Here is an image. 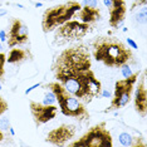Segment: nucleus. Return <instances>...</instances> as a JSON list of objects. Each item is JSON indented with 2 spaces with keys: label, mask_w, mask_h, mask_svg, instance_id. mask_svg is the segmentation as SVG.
I'll use <instances>...</instances> for the list:
<instances>
[{
  "label": "nucleus",
  "mask_w": 147,
  "mask_h": 147,
  "mask_svg": "<svg viewBox=\"0 0 147 147\" xmlns=\"http://www.w3.org/2000/svg\"><path fill=\"white\" fill-rule=\"evenodd\" d=\"M57 82L84 105L99 97L102 84L92 71L91 53L86 45H73L62 51L53 63Z\"/></svg>",
  "instance_id": "f257e3e1"
},
{
  "label": "nucleus",
  "mask_w": 147,
  "mask_h": 147,
  "mask_svg": "<svg viewBox=\"0 0 147 147\" xmlns=\"http://www.w3.org/2000/svg\"><path fill=\"white\" fill-rule=\"evenodd\" d=\"M92 55L97 62L103 63L108 68H121L135 63L132 49L121 39L109 34L97 36L92 42Z\"/></svg>",
  "instance_id": "f03ea898"
},
{
  "label": "nucleus",
  "mask_w": 147,
  "mask_h": 147,
  "mask_svg": "<svg viewBox=\"0 0 147 147\" xmlns=\"http://www.w3.org/2000/svg\"><path fill=\"white\" fill-rule=\"evenodd\" d=\"M45 87L54 93L59 109L64 116L72 117L78 121H86L89 118V112L86 108L84 103L79 101L72 93H69L59 82H51Z\"/></svg>",
  "instance_id": "7ed1b4c3"
},
{
  "label": "nucleus",
  "mask_w": 147,
  "mask_h": 147,
  "mask_svg": "<svg viewBox=\"0 0 147 147\" xmlns=\"http://www.w3.org/2000/svg\"><path fill=\"white\" fill-rule=\"evenodd\" d=\"M82 4L77 0H68L63 4L48 8L42 16V29L45 34L54 32L58 26L74 18V14L81 9Z\"/></svg>",
  "instance_id": "20e7f679"
},
{
  "label": "nucleus",
  "mask_w": 147,
  "mask_h": 147,
  "mask_svg": "<svg viewBox=\"0 0 147 147\" xmlns=\"http://www.w3.org/2000/svg\"><path fill=\"white\" fill-rule=\"evenodd\" d=\"M71 147H112V135L107 128V122L92 126L81 138L68 143Z\"/></svg>",
  "instance_id": "39448f33"
},
{
  "label": "nucleus",
  "mask_w": 147,
  "mask_h": 147,
  "mask_svg": "<svg viewBox=\"0 0 147 147\" xmlns=\"http://www.w3.org/2000/svg\"><path fill=\"white\" fill-rule=\"evenodd\" d=\"M140 76V71L133 73L132 76L127 77L123 79H118L115 83V92H113V97L111 98V103L107 107L106 112L111 111H118V109L123 108L131 102L132 99V93L135 89V84L137 82V78Z\"/></svg>",
  "instance_id": "423d86ee"
},
{
  "label": "nucleus",
  "mask_w": 147,
  "mask_h": 147,
  "mask_svg": "<svg viewBox=\"0 0 147 147\" xmlns=\"http://www.w3.org/2000/svg\"><path fill=\"white\" fill-rule=\"evenodd\" d=\"M89 28H91L89 24L71 19V20L65 22L64 24L58 26L54 30V40L59 44L78 40V39H82L89 32Z\"/></svg>",
  "instance_id": "0eeeda50"
},
{
  "label": "nucleus",
  "mask_w": 147,
  "mask_h": 147,
  "mask_svg": "<svg viewBox=\"0 0 147 147\" xmlns=\"http://www.w3.org/2000/svg\"><path fill=\"white\" fill-rule=\"evenodd\" d=\"M29 111H30L35 126L39 127L55 118L58 107L55 105H45L43 102L29 99Z\"/></svg>",
  "instance_id": "6e6552de"
},
{
  "label": "nucleus",
  "mask_w": 147,
  "mask_h": 147,
  "mask_svg": "<svg viewBox=\"0 0 147 147\" xmlns=\"http://www.w3.org/2000/svg\"><path fill=\"white\" fill-rule=\"evenodd\" d=\"M6 42L9 48L24 45L29 42V28L20 19L13 18L8 32H6Z\"/></svg>",
  "instance_id": "1a4fd4ad"
},
{
  "label": "nucleus",
  "mask_w": 147,
  "mask_h": 147,
  "mask_svg": "<svg viewBox=\"0 0 147 147\" xmlns=\"http://www.w3.org/2000/svg\"><path fill=\"white\" fill-rule=\"evenodd\" d=\"M77 133V127L71 123H63L57 128H53L45 136V142L53 146H65L69 141L74 138Z\"/></svg>",
  "instance_id": "9d476101"
},
{
  "label": "nucleus",
  "mask_w": 147,
  "mask_h": 147,
  "mask_svg": "<svg viewBox=\"0 0 147 147\" xmlns=\"http://www.w3.org/2000/svg\"><path fill=\"white\" fill-rule=\"evenodd\" d=\"M103 4L108 9V24L113 29L121 28L125 23L127 14L126 0H103Z\"/></svg>",
  "instance_id": "9b49d317"
},
{
  "label": "nucleus",
  "mask_w": 147,
  "mask_h": 147,
  "mask_svg": "<svg viewBox=\"0 0 147 147\" xmlns=\"http://www.w3.org/2000/svg\"><path fill=\"white\" fill-rule=\"evenodd\" d=\"M133 106H135V111H136L137 115L140 117H142V118H145L146 115H147L146 72H142V76L140 77L138 83H137L136 91H135V98H133Z\"/></svg>",
  "instance_id": "f8f14e48"
},
{
  "label": "nucleus",
  "mask_w": 147,
  "mask_h": 147,
  "mask_svg": "<svg viewBox=\"0 0 147 147\" xmlns=\"http://www.w3.org/2000/svg\"><path fill=\"white\" fill-rule=\"evenodd\" d=\"M74 16L78 18L79 22L92 25L101 19V10L99 8H91V6L82 5L81 9L74 14Z\"/></svg>",
  "instance_id": "ddd939ff"
},
{
  "label": "nucleus",
  "mask_w": 147,
  "mask_h": 147,
  "mask_svg": "<svg viewBox=\"0 0 147 147\" xmlns=\"http://www.w3.org/2000/svg\"><path fill=\"white\" fill-rule=\"evenodd\" d=\"M28 58H30V53L28 52V49L23 48H11L9 52L8 57H6V62L9 64H22L23 62L28 61Z\"/></svg>",
  "instance_id": "4468645a"
},
{
  "label": "nucleus",
  "mask_w": 147,
  "mask_h": 147,
  "mask_svg": "<svg viewBox=\"0 0 147 147\" xmlns=\"http://www.w3.org/2000/svg\"><path fill=\"white\" fill-rule=\"evenodd\" d=\"M118 141L122 146L125 147H145L146 143L143 142V140L141 137H136L132 136L128 132H122L118 136Z\"/></svg>",
  "instance_id": "2eb2a0df"
},
{
  "label": "nucleus",
  "mask_w": 147,
  "mask_h": 147,
  "mask_svg": "<svg viewBox=\"0 0 147 147\" xmlns=\"http://www.w3.org/2000/svg\"><path fill=\"white\" fill-rule=\"evenodd\" d=\"M146 8H147V6H145V8H141V10H140L135 15V20L138 23V24H145V23H146V18H147V10H146Z\"/></svg>",
  "instance_id": "dca6fc26"
},
{
  "label": "nucleus",
  "mask_w": 147,
  "mask_h": 147,
  "mask_svg": "<svg viewBox=\"0 0 147 147\" xmlns=\"http://www.w3.org/2000/svg\"><path fill=\"white\" fill-rule=\"evenodd\" d=\"M5 63H6V54L4 52H0V79L1 81L5 77V68H4Z\"/></svg>",
  "instance_id": "f3484780"
},
{
  "label": "nucleus",
  "mask_w": 147,
  "mask_h": 147,
  "mask_svg": "<svg viewBox=\"0 0 147 147\" xmlns=\"http://www.w3.org/2000/svg\"><path fill=\"white\" fill-rule=\"evenodd\" d=\"M10 119H9V116H0V129L3 131H8L10 128Z\"/></svg>",
  "instance_id": "a211bd4d"
},
{
  "label": "nucleus",
  "mask_w": 147,
  "mask_h": 147,
  "mask_svg": "<svg viewBox=\"0 0 147 147\" xmlns=\"http://www.w3.org/2000/svg\"><path fill=\"white\" fill-rule=\"evenodd\" d=\"M55 102H57V99H55L54 93H53L51 89H49V92L45 93L44 101H43V103H45V105H55Z\"/></svg>",
  "instance_id": "6ab92c4d"
},
{
  "label": "nucleus",
  "mask_w": 147,
  "mask_h": 147,
  "mask_svg": "<svg viewBox=\"0 0 147 147\" xmlns=\"http://www.w3.org/2000/svg\"><path fill=\"white\" fill-rule=\"evenodd\" d=\"M147 6V0H135L131 5V11H135L137 8H145Z\"/></svg>",
  "instance_id": "aec40b11"
},
{
  "label": "nucleus",
  "mask_w": 147,
  "mask_h": 147,
  "mask_svg": "<svg viewBox=\"0 0 147 147\" xmlns=\"http://www.w3.org/2000/svg\"><path fill=\"white\" fill-rule=\"evenodd\" d=\"M9 109V105L5 101V98L3 96H0V116H3L4 113Z\"/></svg>",
  "instance_id": "412c9836"
},
{
  "label": "nucleus",
  "mask_w": 147,
  "mask_h": 147,
  "mask_svg": "<svg viewBox=\"0 0 147 147\" xmlns=\"http://www.w3.org/2000/svg\"><path fill=\"white\" fill-rule=\"evenodd\" d=\"M121 73H122L123 78H127V77L132 76V74H133V73H132L131 65H129V64H126V65H123V67H121Z\"/></svg>",
  "instance_id": "4be33fe9"
},
{
  "label": "nucleus",
  "mask_w": 147,
  "mask_h": 147,
  "mask_svg": "<svg viewBox=\"0 0 147 147\" xmlns=\"http://www.w3.org/2000/svg\"><path fill=\"white\" fill-rule=\"evenodd\" d=\"M83 5L91 6V8H98V0H83Z\"/></svg>",
  "instance_id": "5701e85b"
},
{
  "label": "nucleus",
  "mask_w": 147,
  "mask_h": 147,
  "mask_svg": "<svg viewBox=\"0 0 147 147\" xmlns=\"http://www.w3.org/2000/svg\"><path fill=\"white\" fill-rule=\"evenodd\" d=\"M126 42H127V44H128V47H129L131 49H138V45H137V43L133 40L132 38H127Z\"/></svg>",
  "instance_id": "b1692460"
},
{
  "label": "nucleus",
  "mask_w": 147,
  "mask_h": 147,
  "mask_svg": "<svg viewBox=\"0 0 147 147\" xmlns=\"http://www.w3.org/2000/svg\"><path fill=\"white\" fill-rule=\"evenodd\" d=\"M39 87H40V83H35V84H33V86L30 87V88L25 89V92H24V93H25V94H26V96H28V94H29V93H30L32 91H34V89H35V88H39Z\"/></svg>",
  "instance_id": "393cba45"
},
{
  "label": "nucleus",
  "mask_w": 147,
  "mask_h": 147,
  "mask_svg": "<svg viewBox=\"0 0 147 147\" xmlns=\"http://www.w3.org/2000/svg\"><path fill=\"white\" fill-rule=\"evenodd\" d=\"M99 96L105 97V98H109V97H111V93H109L108 91H106V89H103V88H102V91H101V94H99Z\"/></svg>",
  "instance_id": "a878e982"
},
{
  "label": "nucleus",
  "mask_w": 147,
  "mask_h": 147,
  "mask_svg": "<svg viewBox=\"0 0 147 147\" xmlns=\"http://www.w3.org/2000/svg\"><path fill=\"white\" fill-rule=\"evenodd\" d=\"M0 42H6V32L0 30Z\"/></svg>",
  "instance_id": "bb28decb"
},
{
  "label": "nucleus",
  "mask_w": 147,
  "mask_h": 147,
  "mask_svg": "<svg viewBox=\"0 0 147 147\" xmlns=\"http://www.w3.org/2000/svg\"><path fill=\"white\" fill-rule=\"evenodd\" d=\"M6 14H8V10L4 8H0V18H1V16H5Z\"/></svg>",
  "instance_id": "cd10ccee"
},
{
  "label": "nucleus",
  "mask_w": 147,
  "mask_h": 147,
  "mask_svg": "<svg viewBox=\"0 0 147 147\" xmlns=\"http://www.w3.org/2000/svg\"><path fill=\"white\" fill-rule=\"evenodd\" d=\"M4 140V132H3V129H0V142Z\"/></svg>",
  "instance_id": "c85d7f7f"
},
{
  "label": "nucleus",
  "mask_w": 147,
  "mask_h": 147,
  "mask_svg": "<svg viewBox=\"0 0 147 147\" xmlns=\"http://www.w3.org/2000/svg\"><path fill=\"white\" fill-rule=\"evenodd\" d=\"M34 6L35 8H40V6H43V3H35Z\"/></svg>",
  "instance_id": "c756f323"
},
{
  "label": "nucleus",
  "mask_w": 147,
  "mask_h": 147,
  "mask_svg": "<svg viewBox=\"0 0 147 147\" xmlns=\"http://www.w3.org/2000/svg\"><path fill=\"white\" fill-rule=\"evenodd\" d=\"M9 132H10V135H11V136H14V135H15V133H14V129H13L11 127L9 128Z\"/></svg>",
  "instance_id": "7c9ffc66"
},
{
  "label": "nucleus",
  "mask_w": 147,
  "mask_h": 147,
  "mask_svg": "<svg viewBox=\"0 0 147 147\" xmlns=\"http://www.w3.org/2000/svg\"><path fill=\"white\" fill-rule=\"evenodd\" d=\"M3 49H4V47H3V44H1V42H0V52H3Z\"/></svg>",
  "instance_id": "2f4dec72"
},
{
  "label": "nucleus",
  "mask_w": 147,
  "mask_h": 147,
  "mask_svg": "<svg viewBox=\"0 0 147 147\" xmlns=\"http://www.w3.org/2000/svg\"><path fill=\"white\" fill-rule=\"evenodd\" d=\"M0 91H1V84H0Z\"/></svg>",
  "instance_id": "473e14b6"
},
{
  "label": "nucleus",
  "mask_w": 147,
  "mask_h": 147,
  "mask_svg": "<svg viewBox=\"0 0 147 147\" xmlns=\"http://www.w3.org/2000/svg\"><path fill=\"white\" fill-rule=\"evenodd\" d=\"M45 1H47V0H45Z\"/></svg>",
  "instance_id": "72a5a7b5"
}]
</instances>
